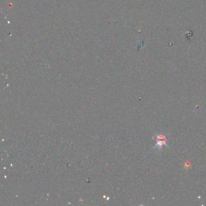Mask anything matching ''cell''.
<instances>
[{
  "mask_svg": "<svg viewBox=\"0 0 206 206\" xmlns=\"http://www.w3.org/2000/svg\"><path fill=\"white\" fill-rule=\"evenodd\" d=\"M166 138L164 135L161 134L157 137V143L155 145V147H159V149H161V147L163 145H167L166 144Z\"/></svg>",
  "mask_w": 206,
  "mask_h": 206,
  "instance_id": "6da1fadb",
  "label": "cell"
}]
</instances>
